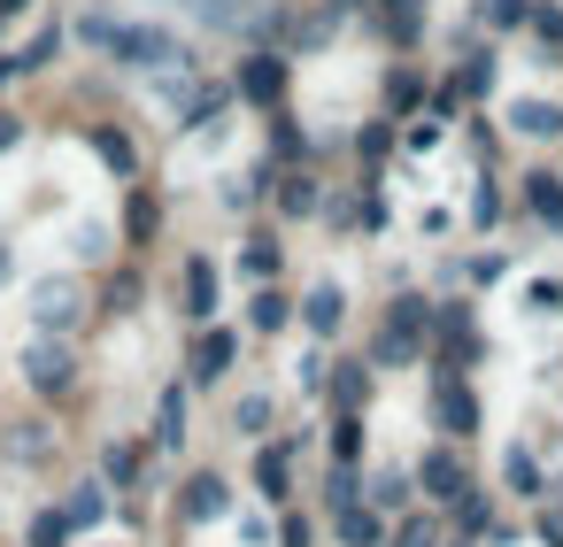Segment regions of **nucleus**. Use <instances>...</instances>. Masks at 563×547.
<instances>
[{"label":"nucleus","instance_id":"obj_2","mask_svg":"<svg viewBox=\"0 0 563 547\" xmlns=\"http://www.w3.org/2000/svg\"><path fill=\"white\" fill-rule=\"evenodd\" d=\"M424 485H432V501H455V493H463V462L432 455V462H424Z\"/></svg>","mask_w":563,"mask_h":547},{"label":"nucleus","instance_id":"obj_4","mask_svg":"<svg viewBox=\"0 0 563 547\" xmlns=\"http://www.w3.org/2000/svg\"><path fill=\"white\" fill-rule=\"evenodd\" d=\"M548 493H555V509H563V478H555V485H548Z\"/></svg>","mask_w":563,"mask_h":547},{"label":"nucleus","instance_id":"obj_3","mask_svg":"<svg viewBox=\"0 0 563 547\" xmlns=\"http://www.w3.org/2000/svg\"><path fill=\"white\" fill-rule=\"evenodd\" d=\"M401 547H440V532L432 524H401Z\"/></svg>","mask_w":563,"mask_h":547},{"label":"nucleus","instance_id":"obj_1","mask_svg":"<svg viewBox=\"0 0 563 547\" xmlns=\"http://www.w3.org/2000/svg\"><path fill=\"white\" fill-rule=\"evenodd\" d=\"M163 255V147L93 70L0 93V370L70 401L86 355L147 301Z\"/></svg>","mask_w":563,"mask_h":547}]
</instances>
